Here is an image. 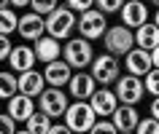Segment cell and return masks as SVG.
Instances as JSON below:
<instances>
[{
    "label": "cell",
    "mask_w": 159,
    "mask_h": 134,
    "mask_svg": "<svg viewBox=\"0 0 159 134\" xmlns=\"http://www.w3.org/2000/svg\"><path fill=\"white\" fill-rule=\"evenodd\" d=\"M151 6H157V8H159V0H151Z\"/></svg>",
    "instance_id": "cell-39"
},
{
    "label": "cell",
    "mask_w": 159,
    "mask_h": 134,
    "mask_svg": "<svg viewBox=\"0 0 159 134\" xmlns=\"http://www.w3.org/2000/svg\"><path fill=\"white\" fill-rule=\"evenodd\" d=\"M146 81H143V89H146V94H151V97H159V70L157 67H151L148 73H146Z\"/></svg>",
    "instance_id": "cell-24"
},
{
    "label": "cell",
    "mask_w": 159,
    "mask_h": 134,
    "mask_svg": "<svg viewBox=\"0 0 159 134\" xmlns=\"http://www.w3.org/2000/svg\"><path fill=\"white\" fill-rule=\"evenodd\" d=\"M16 32L19 38H25V40H38L41 35H46V24H43V16H38V14H22L16 22Z\"/></svg>",
    "instance_id": "cell-12"
},
{
    "label": "cell",
    "mask_w": 159,
    "mask_h": 134,
    "mask_svg": "<svg viewBox=\"0 0 159 134\" xmlns=\"http://www.w3.org/2000/svg\"><path fill=\"white\" fill-rule=\"evenodd\" d=\"M62 118H65V126H67L73 134H86L89 129H92V124L97 121L94 110L89 107V102H81V99L70 102Z\"/></svg>",
    "instance_id": "cell-3"
},
{
    "label": "cell",
    "mask_w": 159,
    "mask_h": 134,
    "mask_svg": "<svg viewBox=\"0 0 159 134\" xmlns=\"http://www.w3.org/2000/svg\"><path fill=\"white\" fill-rule=\"evenodd\" d=\"M46 89V81H43V73H38V70H27V73H19L16 75V91L25 94V97H30V99H35L38 94Z\"/></svg>",
    "instance_id": "cell-13"
},
{
    "label": "cell",
    "mask_w": 159,
    "mask_h": 134,
    "mask_svg": "<svg viewBox=\"0 0 159 134\" xmlns=\"http://www.w3.org/2000/svg\"><path fill=\"white\" fill-rule=\"evenodd\" d=\"M35 51H33V46H27V43H19V46H14L11 48V54H8V65H11V70L14 73H27V70H33L35 67Z\"/></svg>",
    "instance_id": "cell-14"
},
{
    "label": "cell",
    "mask_w": 159,
    "mask_h": 134,
    "mask_svg": "<svg viewBox=\"0 0 159 134\" xmlns=\"http://www.w3.org/2000/svg\"><path fill=\"white\" fill-rule=\"evenodd\" d=\"M46 134H73V132H70V129H67L65 124H51Z\"/></svg>",
    "instance_id": "cell-32"
},
{
    "label": "cell",
    "mask_w": 159,
    "mask_h": 134,
    "mask_svg": "<svg viewBox=\"0 0 159 134\" xmlns=\"http://www.w3.org/2000/svg\"><path fill=\"white\" fill-rule=\"evenodd\" d=\"M135 134H159V121H154V118H140L138 121V126H135Z\"/></svg>",
    "instance_id": "cell-27"
},
{
    "label": "cell",
    "mask_w": 159,
    "mask_h": 134,
    "mask_svg": "<svg viewBox=\"0 0 159 134\" xmlns=\"http://www.w3.org/2000/svg\"><path fill=\"white\" fill-rule=\"evenodd\" d=\"M43 24H46V35L57 38V40H67L75 30V14L67 6H57V8L43 16Z\"/></svg>",
    "instance_id": "cell-1"
},
{
    "label": "cell",
    "mask_w": 159,
    "mask_h": 134,
    "mask_svg": "<svg viewBox=\"0 0 159 134\" xmlns=\"http://www.w3.org/2000/svg\"><path fill=\"white\" fill-rule=\"evenodd\" d=\"M94 6H97V11H102L108 16V14H119V8L124 6V0H94Z\"/></svg>",
    "instance_id": "cell-28"
},
{
    "label": "cell",
    "mask_w": 159,
    "mask_h": 134,
    "mask_svg": "<svg viewBox=\"0 0 159 134\" xmlns=\"http://www.w3.org/2000/svg\"><path fill=\"white\" fill-rule=\"evenodd\" d=\"M16 11L14 8H0V35H11V32H16Z\"/></svg>",
    "instance_id": "cell-22"
},
{
    "label": "cell",
    "mask_w": 159,
    "mask_h": 134,
    "mask_svg": "<svg viewBox=\"0 0 159 134\" xmlns=\"http://www.w3.org/2000/svg\"><path fill=\"white\" fill-rule=\"evenodd\" d=\"M148 115L154 118V121H159V97H154V99H151V105H148Z\"/></svg>",
    "instance_id": "cell-33"
},
{
    "label": "cell",
    "mask_w": 159,
    "mask_h": 134,
    "mask_svg": "<svg viewBox=\"0 0 159 134\" xmlns=\"http://www.w3.org/2000/svg\"><path fill=\"white\" fill-rule=\"evenodd\" d=\"M119 16L127 30H138L140 24L148 22V8L143 0H124V6L119 8Z\"/></svg>",
    "instance_id": "cell-9"
},
{
    "label": "cell",
    "mask_w": 159,
    "mask_h": 134,
    "mask_svg": "<svg viewBox=\"0 0 159 134\" xmlns=\"http://www.w3.org/2000/svg\"><path fill=\"white\" fill-rule=\"evenodd\" d=\"M89 67H92L89 75L94 78L97 86H111V83H116V78L121 75V62H119V57H113V54H100V57H94Z\"/></svg>",
    "instance_id": "cell-5"
},
{
    "label": "cell",
    "mask_w": 159,
    "mask_h": 134,
    "mask_svg": "<svg viewBox=\"0 0 159 134\" xmlns=\"http://www.w3.org/2000/svg\"><path fill=\"white\" fill-rule=\"evenodd\" d=\"M119 134H135V132H119Z\"/></svg>",
    "instance_id": "cell-40"
},
{
    "label": "cell",
    "mask_w": 159,
    "mask_h": 134,
    "mask_svg": "<svg viewBox=\"0 0 159 134\" xmlns=\"http://www.w3.org/2000/svg\"><path fill=\"white\" fill-rule=\"evenodd\" d=\"M70 75H73V70L67 67L65 59H54V62H49V65L43 67V81H46V86H54V89L67 86Z\"/></svg>",
    "instance_id": "cell-15"
},
{
    "label": "cell",
    "mask_w": 159,
    "mask_h": 134,
    "mask_svg": "<svg viewBox=\"0 0 159 134\" xmlns=\"http://www.w3.org/2000/svg\"><path fill=\"white\" fill-rule=\"evenodd\" d=\"M86 102H89V107L94 110V115H97V118H111V113L119 107L116 94L111 91L108 86H100V89H94V94H92Z\"/></svg>",
    "instance_id": "cell-10"
},
{
    "label": "cell",
    "mask_w": 159,
    "mask_h": 134,
    "mask_svg": "<svg viewBox=\"0 0 159 134\" xmlns=\"http://www.w3.org/2000/svg\"><path fill=\"white\" fill-rule=\"evenodd\" d=\"M100 40H102V46H105V54H113V57H124L129 48H135V35H132V30H127L124 24L108 27Z\"/></svg>",
    "instance_id": "cell-6"
},
{
    "label": "cell",
    "mask_w": 159,
    "mask_h": 134,
    "mask_svg": "<svg viewBox=\"0 0 159 134\" xmlns=\"http://www.w3.org/2000/svg\"><path fill=\"white\" fill-rule=\"evenodd\" d=\"M132 35H135V46L143 48V51H151V48L159 46V27L151 24V22H146L138 30H132Z\"/></svg>",
    "instance_id": "cell-20"
},
{
    "label": "cell",
    "mask_w": 159,
    "mask_h": 134,
    "mask_svg": "<svg viewBox=\"0 0 159 134\" xmlns=\"http://www.w3.org/2000/svg\"><path fill=\"white\" fill-rule=\"evenodd\" d=\"M14 94H16V75L0 73V99H11Z\"/></svg>",
    "instance_id": "cell-23"
},
{
    "label": "cell",
    "mask_w": 159,
    "mask_h": 134,
    "mask_svg": "<svg viewBox=\"0 0 159 134\" xmlns=\"http://www.w3.org/2000/svg\"><path fill=\"white\" fill-rule=\"evenodd\" d=\"M67 105H70V99H67V94L62 91V89L46 86V89L38 94V110H41V113H46L51 121H54V118H62V115H65Z\"/></svg>",
    "instance_id": "cell-7"
},
{
    "label": "cell",
    "mask_w": 159,
    "mask_h": 134,
    "mask_svg": "<svg viewBox=\"0 0 159 134\" xmlns=\"http://www.w3.org/2000/svg\"><path fill=\"white\" fill-rule=\"evenodd\" d=\"M124 70H127V75H138L143 78L146 73L151 70V57H148V51H143V48H129L124 54Z\"/></svg>",
    "instance_id": "cell-16"
},
{
    "label": "cell",
    "mask_w": 159,
    "mask_h": 134,
    "mask_svg": "<svg viewBox=\"0 0 159 134\" xmlns=\"http://www.w3.org/2000/svg\"><path fill=\"white\" fill-rule=\"evenodd\" d=\"M151 24H157V27H159V8L154 11V22H151Z\"/></svg>",
    "instance_id": "cell-36"
},
{
    "label": "cell",
    "mask_w": 159,
    "mask_h": 134,
    "mask_svg": "<svg viewBox=\"0 0 159 134\" xmlns=\"http://www.w3.org/2000/svg\"><path fill=\"white\" fill-rule=\"evenodd\" d=\"M11 48H14V46H11V38H8V35H0V62L8 59Z\"/></svg>",
    "instance_id": "cell-31"
},
{
    "label": "cell",
    "mask_w": 159,
    "mask_h": 134,
    "mask_svg": "<svg viewBox=\"0 0 159 134\" xmlns=\"http://www.w3.org/2000/svg\"><path fill=\"white\" fill-rule=\"evenodd\" d=\"M75 30H78V38L100 40L102 35H105V30H108V16L97 8H89L81 16H75Z\"/></svg>",
    "instance_id": "cell-4"
},
{
    "label": "cell",
    "mask_w": 159,
    "mask_h": 134,
    "mask_svg": "<svg viewBox=\"0 0 159 134\" xmlns=\"http://www.w3.org/2000/svg\"><path fill=\"white\" fill-rule=\"evenodd\" d=\"M94 89H97L94 78L89 75V73H84V70L73 73L70 81H67V91H70V97H73V99H81V102L89 99V97L94 94Z\"/></svg>",
    "instance_id": "cell-11"
},
{
    "label": "cell",
    "mask_w": 159,
    "mask_h": 134,
    "mask_svg": "<svg viewBox=\"0 0 159 134\" xmlns=\"http://www.w3.org/2000/svg\"><path fill=\"white\" fill-rule=\"evenodd\" d=\"M6 105H8L6 113H8L16 124H19V121H27V118L35 113V102L30 99V97H25V94H19V91L14 94L11 99H6Z\"/></svg>",
    "instance_id": "cell-19"
},
{
    "label": "cell",
    "mask_w": 159,
    "mask_h": 134,
    "mask_svg": "<svg viewBox=\"0 0 159 134\" xmlns=\"http://www.w3.org/2000/svg\"><path fill=\"white\" fill-rule=\"evenodd\" d=\"M16 132V121L8 113H0V134H14Z\"/></svg>",
    "instance_id": "cell-30"
},
{
    "label": "cell",
    "mask_w": 159,
    "mask_h": 134,
    "mask_svg": "<svg viewBox=\"0 0 159 134\" xmlns=\"http://www.w3.org/2000/svg\"><path fill=\"white\" fill-rule=\"evenodd\" d=\"M148 57H151V67H157V70H159V46L148 51Z\"/></svg>",
    "instance_id": "cell-35"
},
{
    "label": "cell",
    "mask_w": 159,
    "mask_h": 134,
    "mask_svg": "<svg viewBox=\"0 0 159 134\" xmlns=\"http://www.w3.org/2000/svg\"><path fill=\"white\" fill-rule=\"evenodd\" d=\"M138 121H140V113L135 105H119L111 113V124L116 126V132H135Z\"/></svg>",
    "instance_id": "cell-17"
},
{
    "label": "cell",
    "mask_w": 159,
    "mask_h": 134,
    "mask_svg": "<svg viewBox=\"0 0 159 134\" xmlns=\"http://www.w3.org/2000/svg\"><path fill=\"white\" fill-rule=\"evenodd\" d=\"M33 51H35V59L43 62V65H49V62H54V59L62 57V46H59V40L51 38V35H41V38L35 40Z\"/></svg>",
    "instance_id": "cell-18"
},
{
    "label": "cell",
    "mask_w": 159,
    "mask_h": 134,
    "mask_svg": "<svg viewBox=\"0 0 159 134\" xmlns=\"http://www.w3.org/2000/svg\"><path fill=\"white\" fill-rule=\"evenodd\" d=\"M62 59L67 62L70 70H84L92 65L94 51H92V40L86 38H67L62 46Z\"/></svg>",
    "instance_id": "cell-2"
},
{
    "label": "cell",
    "mask_w": 159,
    "mask_h": 134,
    "mask_svg": "<svg viewBox=\"0 0 159 134\" xmlns=\"http://www.w3.org/2000/svg\"><path fill=\"white\" fill-rule=\"evenodd\" d=\"M0 8H8V0H0Z\"/></svg>",
    "instance_id": "cell-37"
},
{
    "label": "cell",
    "mask_w": 159,
    "mask_h": 134,
    "mask_svg": "<svg viewBox=\"0 0 159 134\" xmlns=\"http://www.w3.org/2000/svg\"><path fill=\"white\" fill-rule=\"evenodd\" d=\"M57 6H59V0H30V8H33V14H38V16L51 14Z\"/></svg>",
    "instance_id": "cell-25"
},
{
    "label": "cell",
    "mask_w": 159,
    "mask_h": 134,
    "mask_svg": "<svg viewBox=\"0 0 159 134\" xmlns=\"http://www.w3.org/2000/svg\"><path fill=\"white\" fill-rule=\"evenodd\" d=\"M65 6L73 11V14H84V11L94 8V0H67Z\"/></svg>",
    "instance_id": "cell-29"
},
{
    "label": "cell",
    "mask_w": 159,
    "mask_h": 134,
    "mask_svg": "<svg viewBox=\"0 0 159 134\" xmlns=\"http://www.w3.org/2000/svg\"><path fill=\"white\" fill-rule=\"evenodd\" d=\"M49 126H51V118L46 115V113H41V110H35L33 115L25 121V129L30 134H46V132H49Z\"/></svg>",
    "instance_id": "cell-21"
},
{
    "label": "cell",
    "mask_w": 159,
    "mask_h": 134,
    "mask_svg": "<svg viewBox=\"0 0 159 134\" xmlns=\"http://www.w3.org/2000/svg\"><path fill=\"white\" fill-rule=\"evenodd\" d=\"M14 134H30V132H27V129H16Z\"/></svg>",
    "instance_id": "cell-38"
},
{
    "label": "cell",
    "mask_w": 159,
    "mask_h": 134,
    "mask_svg": "<svg viewBox=\"0 0 159 134\" xmlns=\"http://www.w3.org/2000/svg\"><path fill=\"white\" fill-rule=\"evenodd\" d=\"M8 8H30V0H8Z\"/></svg>",
    "instance_id": "cell-34"
},
{
    "label": "cell",
    "mask_w": 159,
    "mask_h": 134,
    "mask_svg": "<svg viewBox=\"0 0 159 134\" xmlns=\"http://www.w3.org/2000/svg\"><path fill=\"white\" fill-rule=\"evenodd\" d=\"M113 86H116L113 94H116L119 105H135V107H138V102H140L143 94H146L143 78H138V75H119Z\"/></svg>",
    "instance_id": "cell-8"
},
{
    "label": "cell",
    "mask_w": 159,
    "mask_h": 134,
    "mask_svg": "<svg viewBox=\"0 0 159 134\" xmlns=\"http://www.w3.org/2000/svg\"><path fill=\"white\" fill-rule=\"evenodd\" d=\"M86 134H119V132H116V126L111 124V118H97Z\"/></svg>",
    "instance_id": "cell-26"
}]
</instances>
